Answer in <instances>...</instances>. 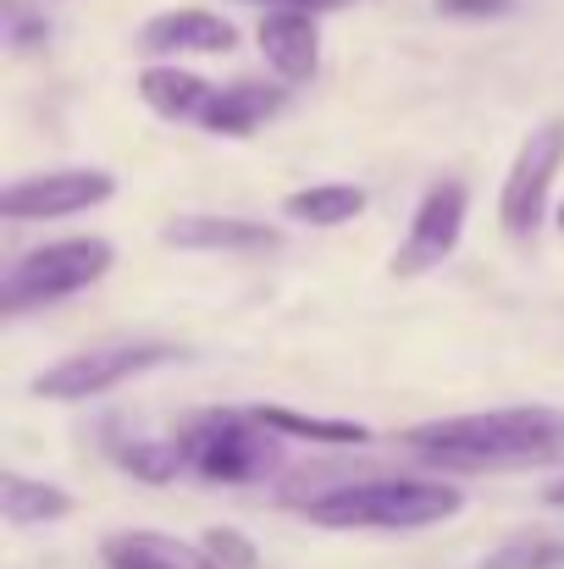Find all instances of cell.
<instances>
[{"label": "cell", "mask_w": 564, "mask_h": 569, "mask_svg": "<svg viewBox=\"0 0 564 569\" xmlns=\"http://www.w3.org/2000/svg\"><path fill=\"white\" fill-rule=\"evenodd\" d=\"M404 448H415L432 465L454 470H526V465H564V415L543 403L521 409H476L448 420H420L398 431Z\"/></svg>", "instance_id": "cell-1"}, {"label": "cell", "mask_w": 564, "mask_h": 569, "mask_svg": "<svg viewBox=\"0 0 564 569\" xmlns=\"http://www.w3.org/2000/svg\"><path fill=\"white\" fill-rule=\"evenodd\" d=\"M459 509H465V492L454 481H420V476L349 481V487L305 498V520L327 531H426V526L454 520Z\"/></svg>", "instance_id": "cell-2"}, {"label": "cell", "mask_w": 564, "mask_h": 569, "mask_svg": "<svg viewBox=\"0 0 564 569\" xmlns=\"http://www.w3.org/2000/svg\"><path fill=\"white\" fill-rule=\"evenodd\" d=\"M117 266V249L111 238H56V243H39L28 254H17L0 277V310L17 321L39 305H56V299H72L83 288H95L106 271Z\"/></svg>", "instance_id": "cell-3"}, {"label": "cell", "mask_w": 564, "mask_h": 569, "mask_svg": "<svg viewBox=\"0 0 564 569\" xmlns=\"http://www.w3.org/2000/svg\"><path fill=\"white\" fill-rule=\"evenodd\" d=\"M184 349L167 343V338H128V343H95V349H78L56 366H44L33 377V398H50V403H83V398H100L122 381H139L161 366H178Z\"/></svg>", "instance_id": "cell-4"}, {"label": "cell", "mask_w": 564, "mask_h": 569, "mask_svg": "<svg viewBox=\"0 0 564 569\" xmlns=\"http://www.w3.org/2000/svg\"><path fill=\"white\" fill-rule=\"evenodd\" d=\"M172 437L184 448L188 470L205 476V481L238 487V481H255V476H266L277 465L271 459V431L249 409H199Z\"/></svg>", "instance_id": "cell-5"}, {"label": "cell", "mask_w": 564, "mask_h": 569, "mask_svg": "<svg viewBox=\"0 0 564 569\" xmlns=\"http://www.w3.org/2000/svg\"><path fill=\"white\" fill-rule=\"evenodd\" d=\"M564 172V117H548L537 122L509 172H504V189H498V227L515 238V243H532L548 221V204H554V183Z\"/></svg>", "instance_id": "cell-6"}, {"label": "cell", "mask_w": 564, "mask_h": 569, "mask_svg": "<svg viewBox=\"0 0 564 569\" xmlns=\"http://www.w3.org/2000/svg\"><path fill=\"white\" fill-rule=\"evenodd\" d=\"M465 216H471V189H465L459 178H432L426 193H420V204H415V216H409L404 243H398L393 260H387V271H393L398 282L437 271V266L459 249Z\"/></svg>", "instance_id": "cell-7"}, {"label": "cell", "mask_w": 564, "mask_h": 569, "mask_svg": "<svg viewBox=\"0 0 564 569\" xmlns=\"http://www.w3.org/2000/svg\"><path fill=\"white\" fill-rule=\"evenodd\" d=\"M117 193V178L100 167H61V172H33L17 178L11 189L0 193V216L11 221H61L78 210H95Z\"/></svg>", "instance_id": "cell-8"}, {"label": "cell", "mask_w": 564, "mask_h": 569, "mask_svg": "<svg viewBox=\"0 0 564 569\" xmlns=\"http://www.w3.org/2000/svg\"><path fill=\"white\" fill-rule=\"evenodd\" d=\"M161 243L184 249V254H271L283 249V232L249 216H210V210H188L161 221Z\"/></svg>", "instance_id": "cell-9"}, {"label": "cell", "mask_w": 564, "mask_h": 569, "mask_svg": "<svg viewBox=\"0 0 564 569\" xmlns=\"http://www.w3.org/2000/svg\"><path fill=\"white\" fill-rule=\"evenodd\" d=\"M255 44H260L266 67H271L283 83H310L316 67H321V28H316V11L266 6V17H260V28H255Z\"/></svg>", "instance_id": "cell-10"}, {"label": "cell", "mask_w": 564, "mask_h": 569, "mask_svg": "<svg viewBox=\"0 0 564 569\" xmlns=\"http://www.w3.org/2000/svg\"><path fill=\"white\" fill-rule=\"evenodd\" d=\"M139 44L150 56H227L238 50V28L221 17V11H205V6H178V11H156L145 28H139Z\"/></svg>", "instance_id": "cell-11"}, {"label": "cell", "mask_w": 564, "mask_h": 569, "mask_svg": "<svg viewBox=\"0 0 564 569\" xmlns=\"http://www.w3.org/2000/svg\"><path fill=\"white\" fill-rule=\"evenodd\" d=\"M288 89H294V83H283V78H271V83H266V78H238V83H227V89L210 94V106H205V117H199V133L249 139L255 128H266L271 117H283Z\"/></svg>", "instance_id": "cell-12"}, {"label": "cell", "mask_w": 564, "mask_h": 569, "mask_svg": "<svg viewBox=\"0 0 564 569\" xmlns=\"http://www.w3.org/2000/svg\"><path fill=\"white\" fill-rule=\"evenodd\" d=\"M106 569H216L199 542L167 537V531H111L100 542Z\"/></svg>", "instance_id": "cell-13"}, {"label": "cell", "mask_w": 564, "mask_h": 569, "mask_svg": "<svg viewBox=\"0 0 564 569\" xmlns=\"http://www.w3.org/2000/svg\"><path fill=\"white\" fill-rule=\"evenodd\" d=\"M210 94H216V89H210L199 72H184L178 61H156V67L139 72V100H145L161 122H188V128H199Z\"/></svg>", "instance_id": "cell-14"}, {"label": "cell", "mask_w": 564, "mask_h": 569, "mask_svg": "<svg viewBox=\"0 0 564 569\" xmlns=\"http://www.w3.org/2000/svg\"><path fill=\"white\" fill-rule=\"evenodd\" d=\"M249 415H255L271 437H294V442H321V448H360V442H372V426H360V420L299 415V409H288V403H249Z\"/></svg>", "instance_id": "cell-15"}, {"label": "cell", "mask_w": 564, "mask_h": 569, "mask_svg": "<svg viewBox=\"0 0 564 569\" xmlns=\"http://www.w3.org/2000/svg\"><path fill=\"white\" fill-rule=\"evenodd\" d=\"M0 515L22 531V526H56L72 515V492L56 487V481H33V476H17L6 470L0 476Z\"/></svg>", "instance_id": "cell-16"}, {"label": "cell", "mask_w": 564, "mask_h": 569, "mask_svg": "<svg viewBox=\"0 0 564 569\" xmlns=\"http://www.w3.org/2000/svg\"><path fill=\"white\" fill-rule=\"evenodd\" d=\"M283 216L299 227H349L366 216V189L360 183H310L283 199Z\"/></svg>", "instance_id": "cell-17"}, {"label": "cell", "mask_w": 564, "mask_h": 569, "mask_svg": "<svg viewBox=\"0 0 564 569\" xmlns=\"http://www.w3.org/2000/svg\"><path fill=\"white\" fill-rule=\"evenodd\" d=\"M117 465L133 476V481H150V487H167L178 470H188L178 437H133L117 448Z\"/></svg>", "instance_id": "cell-18"}, {"label": "cell", "mask_w": 564, "mask_h": 569, "mask_svg": "<svg viewBox=\"0 0 564 569\" xmlns=\"http://www.w3.org/2000/svg\"><path fill=\"white\" fill-rule=\"evenodd\" d=\"M476 569H564V542L548 531H521V537L498 542Z\"/></svg>", "instance_id": "cell-19"}, {"label": "cell", "mask_w": 564, "mask_h": 569, "mask_svg": "<svg viewBox=\"0 0 564 569\" xmlns=\"http://www.w3.org/2000/svg\"><path fill=\"white\" fill-rule=\"evenodd\" d=\"M199 548L210 553L216 569H260V548H255L238 526H210V531H199Z\"/></svg>", "instance_id": "cell-20"}, {"label": "cell", "mask_w": 564, "mask_h": 569, "mask_svg": "<svg viewBox=\"0 0 564 569\" xmlns=\"http://www.w3.org/2000/svg\"><path fill=\"white\" fill-rule=\"evenodd\" d=\"M6 22H11V28H6V33H11V50H39V44L50 39V22H44V17H33L28 6H11V11H6Z\"/></svg>", "instance_id": "cell-21"}, {"label": "cell", "mask_w": 564, "mask_h": 569, "mask_svg": "<svg viewBox=\"0 0 564 569\" xmlns=\"http://www.w3.org/2000/svg\"><path fill=\"white\" fill-rule=\"evenodd\" d=\"M443 17H465V22H482V17H504L515 0H432Z\"/></svg>", "instance_id": "cell-22"}, {"label": "cell", "mask_w": 564, "mask_h": 569, "mask_svg": "<svg viewBox=\"0 0 564 569\" xmlns=\"http://www.w3.org/2000/svg\"><path fill=\"white\" fill-rule=\"evenodd\" d=\"M260 6H299V11H344V6H355V0H260Z\"/></svg>", "instance_id": "cell-23"}, {"label": "cell", "mask_w": 564, "mask_h": 569, "mask_svg": "<svg viewBox=\"0 0 564 569\" xmlns=\"http://www.w3.org/2000/svg\"><path fill=\"white\" fill-rule=\"evenodd\" d=\"M543 503H548V509H564V476H560V481H548V487H543Z\"/></svg>", "instance_id": "cell-24"}, {"label": "cell", "mask_w": 564, "mask_h": 569, "mask_svg": "<svg viewBox=\"0 0 564 569\" xmlns=\"http://www.w3.org/2000/svg\"><path fill=\"white\" fill-rule=\"evenodd\" d=\"M554 216H560V232H564V204H560V210H554Z\"/></svg>", "instance_id": "cell-25"}]
</instances>
